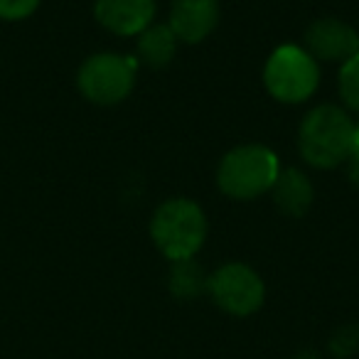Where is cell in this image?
Here are the masks:
<instances>
[{
	"label": "cell",
	"mask_w": 359,
	"mask_h": 359,
	"mask_svg": "<svg viewBox=\"0 0 359 359\" xmlns=\"http://www.w3.org/2000/svg\"><path fill=\"white\" fill-rule=\"evenodd\" d=\"M354 148V123L337 106H318L300 126V153L313 168H337Z\"/></svg>",
	"instance_id": "obj_1"
},
{
	"label": "cell",
	"mask_w": 359,
	"mask_h": 359,
	"mask_svg": "<svg viewBox=\"0 0 359 359\" xmlns=\"http://www.w3.org/2000/svg\"><path fill=\"white\" fill-rule=\"evenodd\" d=\"M278 158L266 145H239L229 150L217 170V185L231 200H254L273 190L278 180Z\"/></svg>",
	"instance_id": "obj_2"
},
{
	"label": "cell",
	"mask_w": 359,
	"mask_h": 359,
	"mask_svg": "<svg viewBox=\"0 0 359 359\" xmlns=\"http://www.w3.org/2000/svg\"><path fill=\"white\" fill-rule=\"evenodd\" d=\"M150 236L160 254H165L170 261L192 259L207 236L205 212L190 200L165 202L155 210L150 222Z\"/></svg>",
	"instance_id": "obj_3"
},
{
	"label": "cell",
	"mask_w": 359,
	"mask_h": 359,
	"mask_svg": "<svg viewBox=\"0 0 359 359\" xmlns=\"http://www.w3.org/2000/svg\"><path fill=\"white\" fill-rule=\"evenodd\" d=\"M264 84L276 101L303 104L320 84L318 62L295 45H283L269 57L264 69Z\"/></svg>",
	"instance_id": "obj_4"
},
{
	"label": "cell",
	"mask_w": 359,
	"mask_h": 359,
	"mask_svg": "<svg viewBox=\"0 0 359 359\" xmlns=\"http://www.w3.org/2000/svg\"><path fill=\"white\" fill-rule=\"evenodd\" d=\"M135 81V62L121 55H94L79 69V89L89 101L111 106L130 94Z\"/></svg>",
	"instance_id": "obj_5"
},
{
	"label": "cell",
	"mask_w": 359,
	"mask_h": 359,
	"mask_svg": "<svg viewBox=\"0 0 359 359\" xmlns=\"http://www.w3.org/2000/svg\"><path fill=\"white\" fill-rule=\"evenodd\" d=\"M207 290L215 303L229 315H251L264 305V280L244 264H226L207 278Z\"/></svg>",
	"instance_id": "obj_6"
},
{
	"label": "cell",
	"mask_w": 359,
	"mask_h": 359,
	"mask_svg": "<svg viewBox=\"0 0 359 359\" xmlns=\"http://www.w3.org/2000/svg\"><path fill=\"white\" fill-rule=\"evenodd\" d=\"M305 45L313 60L325 62H347L359 52V35L337 18H323L315 20L305 32Z\"/></svg>",
	"instance_id": "obj_7"
},
{
	"label": "cell",
	"mask_w": 359,
	"mask_h": 359,
	"mask_svg": "<svg viewBox=\"0 0 359 359\" xmlns=\"http://www.w3.org/2000/svg\"><path fill=\"white\" fill-rule=\"evenodd\" d=\"M219 20V0H175L170 8V30L187 45L202 42Z\"/></svg>",
	"instance_id": "obj_8"
},
{
	"label": "cell",
	"mask_w": 359,
	"mask_h": 359,
	"mask_svg": "<svg viewBox=\"0 0 359 359\" xmlns=\"http://www.w3.org/2000/svg\"><path fill=\"white\" fill-rule=\"evenodd\" d=\"M96 20L116 35H140L155 15L153 0H96Z\"/></svg>",
	"instance_id": "obj_9"
},
{
	"label": "cell",
	"mask_w": 359,
	"mask_h": 359,
	"mask_svg": "<svg viewBox=\"0 0 359 359\" xmlns=\"http://www.w3.org/2000/svg\"><path fill=\"white\" fill-rule=\"evenodd\" d=\"M273 200L280 212L290 217H303L313 202V185L298 170H283L273 185Z\"/></svg>",
	"instance_id": "obj_10"
},
{
	"label": "cell",
	"mask_w": 359,
	"mask_h": 359,
	"mask_svg": "<svg viewBox=\"0 0 359 359\" xmlns=\"http://www.w3.org/2000/svg\"><path fill=\"white\" fill-rule=\"evenodd\" d=\"M177 50V37L172 35L168 25H153L145 27L138 37V57L153 69L170 65Z\"/></svg>",
	"instance_id": "obj_11"
},
{
	"label": "cell",
	"mask_w": 359,
	"mask_h": 359,
	"mask_svg": "<svg viewBox=\"0 0 359 359\" xmlns=\"http://www.w3.org/2000/svg\"><path fill=\"white\" fill-rule=\"evenodd\" d=\"M207 288V278L202 269L192 259L187 261H175L172 276H170V290L177 298H195Z\"/></svg>",
	"instance_id": "obj_12"
},
{
	"label": "cell",
	"mask_w": 359,
	"mask_h": 359,
	"mask_svg": "<svg viewBox=\"0 0 359 359\" xmlns=\"http://www.w3.org/2000/svg\"><path fill=\"white\" fill-rule=\"evenodd\" d=\"M339 96L349 109L359 114V52L349 57L339 69Z\"/></svg>",
	"instance_id": "obj_13"
},
{
	"label": "cell",
	"mask_w": 359,
	"mask_h": 359,
	"mask_svg": "<svg viewBox=\"0 0 359 359\" xmlns=\"http://www.w3.org/2000/svg\"><path fill=\"white\" fill-rule=\"evenodd\" d=\"M40 0H0V18L3 20H22L32 15Z\"/></svg>",
	"instance_id": "obj_14"
},
{
	"label": "cell",
	"mask_w": 359,
	"mask_h": 359,
	"mask_svg": "<svg viewBox=\"0 0 359 359\" xmlns=\"http://www.w3.org/2000/svg\"><path fill=\"white\" fill-rule=\"evenodd\" d=\"M349 180L359 187V163L357 160H349Z\"/></svg>",
	"instance_id": "obj_15"
},
{
	"label": "cell",
	"mask_w": 359,
	"mask_h": 359,
	"mask_svg": "<svg viewBox=\"0 0 359 359\" xmlns=\"http://www.w3.org/2000/svg\"><path fill=\"white\" fill-rule=\"evenodd\" d=\"M349 160H357V163H359V126H354V148H352Z\"/></svg>",
	"instance_id": "obj_16"
}]
</instances>
